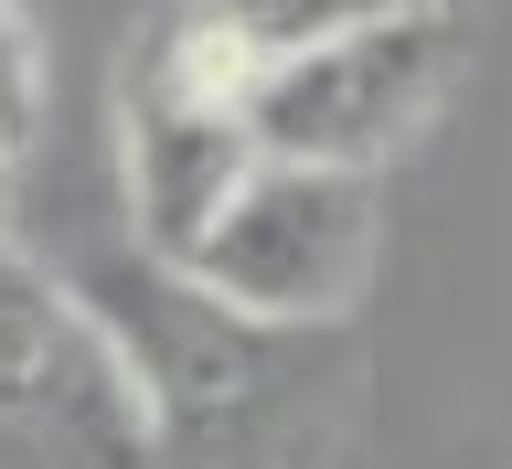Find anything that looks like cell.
I'll return each mask as SVG.
<instances>
[{
    "instance_id": "1",
    "label": "cell",
    "mask_w": 512,
    "mask_h": 469,
    "mask_svg": "<svg viewBox=\"0 0 512 469\" xmlns=\"http://www.w3.org/2000/svg\"><path fill=\"white\" fill-rule=\"evenodd\" d=\"M139 395L150 469H342L363 427L352 320H267L139 246L64 267Z\"/></svg>"
},
{
    "instance_id": "2",
    "label": "cell",
    "mask_w": 512,
    "mask_h": 469,
    "mask_svg": "<svg viewBox=\"0 0 512 469\" xmlns=\"http://www.w3.org/2000/svg\"><path fill=\"white\" fill-rule=\"evenodd\" d=\"M256 54L214 22V0H160L118 64V160H128V246L182 267L224 192L256 171L246 128Z\"/></svg>"
},
{
    "instance_id": "3",
    "label": "cell",
    "mask_w": 512,
    "mask_h": 469,
    "mask_svg": "<svg viewBox=\"0 0 512 469\" xmlns=\"http://www.w3.org/2000/svg\"><path fill=\"white\" fill-rule=\"evenodd\" d=\"M470 64V11H416V22L331 32L299 54H267L246 86V128L267 160H320V171H384L427 139Z\"/></svg>"
},
{
    "instance_id": "4",
    "label": "cell",
    "mask_w": 512,
    "mask_h": 469,
    "mask_svg": "<svg viewBox=\"0 0 512 469\" xmlns=\"http://www.w3.org/2000/svg\"><path fill=\"white\" fill-rule=\"evenodd\" d=\"M0 469H150L107 320L11 224H0Z\"/></svg>"
},
{
    "instance_id": "5",
    "label": "cell",
    "mask_w": 512,
    "mask_h": 469,
    "mask_svg": "<svg viewBox=\"0 0 512 469\" xmlns=\"http://www.w3.org/2000/svg\"><path fill=\"white\" fill-rule=\"evenodd\" d=\"M374 246H384L374 171H320V160L256 150V171L224 192V214L192 235L182 278H203L214 299L267 310V320H352Z\"/></svg>"
},
{
    "instance_id": "6",
    "label": "cell",
    "mask_w": 512,
    "mask_h": 469,
    "mask_svg": "<svg viewBox=\"0 0 512 469\" xmlns=\"http://www.w3.org/2000/svg\"><path fill=\"white\" fill-rule=\"evenodd\" d=\"M416 11H470V0H214V22L246 43L256 64L331 43V32H374V22H416Z\"/></svg>"
},
{
    "instance_id": "7",
    "label": "cell",
    "mask_w": 512,
    "mask_h": 469,
    "mask_svg": "<svg viewBox=\"0 0 512 469\" xmlns=\"http://www.w3.org/2000/svg\"><path fill=\"white\" fill-rule=\"evenodd\" d=\"M43 139V32L22 0H0V150Z\"/></svg>"
},
{
    "instance_id": "8",
    "label": "cell",
    "mask_w": 512,
    "mask_h": 469,
    "mask_svg": "<svg viewBox=\"0 0 512 469\" xmlns=\"http://www.w3.org/2000/svg\"><path fill=\"white\" fill-rule=\"evenodd\" d=\"M11 203H22V150H0V224H11Z\"/></svg>"
}]
</instances>
